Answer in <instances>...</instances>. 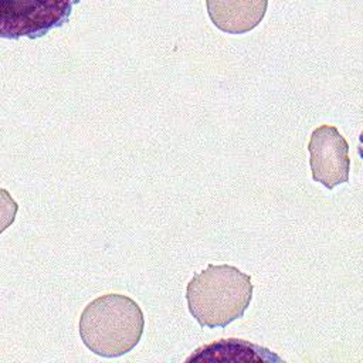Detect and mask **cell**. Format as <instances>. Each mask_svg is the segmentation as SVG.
<instances>
[{
  "instance_id": "cell-1",
  "label": "cell",
  "mask_w": 363,
  "mask_h": 363,
  "mask_svg": "<svg viewBox=\"0 0 363 363\" xmlns=\"http://www.w3.org/2000/svg\"><path fill=\"white\" fill-rule=\"evenodd\" d=\"M251 277L234 265L208 264L186 288L187 306L200 326L225 328L242 318L252 299Z\"/></svg>"
},
{
  "instance_id": "cell-2",
  "label": "cell",
  "mask_w": 363,
  "mask_h": 363,
  "mask_svg": "<svg viewBox=\"0 0 363 363\" xmlns=\"http://www.w3.org/2000/svg\"><path fill=\"white\" fill-rule=\"evenodd\" d=\"M79 336L98 356L118 357L140 340L145 318L138 302L122 294H106L91 301L79 316Z\"/></svg>"
},
{
  "instance_id": "cell-3",
  "label": "cell",
  "mask_w": 363,
  "mask_h": 363,
  "mask_svg": "<svg viewBox=\"0 0 363 363\" xmlns=\"http://www.w3.org/2000/svg\"><path fill=\"white\" fill-rule=\"evenodd\" d=\"M77 3L75 0H1L0 35L13 40L43 37L67 23Z\"/></svg>"
},
{
  "instance_id": "cell-4",
  "label": "cell",
  "mask_w": 363,
  "mask_h": 363,
  "mask_svg": "<svg viewBox=\"0 0 363 363\" xmlns=\"http://www.w3.org/2000/svg\"><path fill=\"white\" fill-rule=\"evenodd\" d=\"M309 164L312 179L326 189L349 180V143L333 125L318 126L309 139Z\"/></svg>"
},
{
  "instance_id": "cell-5",
  "label": "cell",
  "mask_w": 363,
  "mask_h": 363,
  "mask_svg": "<svg viewBox=\"0 0 363 363\" xmlns=\"http://www.w3.org/2000/svg\"><path fill=\"white\" fill-rule=\"evenodd\" d=\"M208 17L220 30L230 34H242L257 27L265 16L267 0L206 1Z\"/></svg>"
}]
</instances>
